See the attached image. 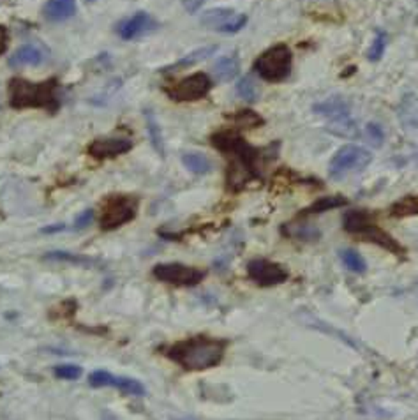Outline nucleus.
<instances>
[{
    "mask_svg": "<svg viewBox=\"0 0 418 420\" xmlns=\"http://www.w3.org/2000/svg\"><path fill=\"white\" fill-rule=\"evenodd\" d=\"M203 4H205V0H182L183 9H186L188 12H191V14L192 12L199 11Z\"/></svg>",
    "mask_w": 418,
    "mask_h": 420,
    "instance_id": "obj_34",
    "label": "nucleus"
},
{
    "mask_svg": "<svg viewBox=\"0 0 418 420\" xmlns=\"http://www.w3.org/2000/svg\"><path fill=\"white\" fill-rule=\"evenodd\" d=\"M315 112L323 117H327L328 120H334L337 119V117L350 115L351 108H350V103H348L344 97L335 96V97H328V99L323 101V103L315 104Z\"/></svg>",
    "mask_w": 418,
    "mask_h": 420,
    "instance_id": "obj_18",
    "label": "nucleus"
},
{
    "mask_svg": "<svg viewBox=\"0 0 418 420\" xmlns=\"http://www.w3.org/2000/svg\"><path fill=\"white\" fill-rule=\"evenodd\" d=\"M8 48V30L6 27H0V55Z\"/></svg>",
    "mask_w": 418,
    "mask_h": 420,
    "instance_id": "obj_35",
    "label": "nucleus"
},
{
    "mask_svg": "<svg viewBox=\"0 0 418 420\" xmlns=\"http://www.w3.org/2000/svg\"><path fill=\"white\" fill-rule=\"evenodd\" d=\"M327 129L332 132V134L341 138H357L360 134L359 126H357V122L353 120L351 113L350 115L337 117V119L334 120H328Z\"/></svg>",
    "mask_w": 418,
    "mask_h": 420,
    "instance_id": "obj_19",
    "label": "nucleus"
},
{
    "mask_svg": "<svg viewBox=\"0 0 418 420\" xmlns=\"http://www.w3.org/2000/svg\"><path fill=\"white\" fill-rule=\"evenodd\" d=\"M76 12V0H48L44 4L43 14L52 23L66 21Z\"/></svg>",
    "mask_w": 418,
    "mask_h": 420,
    "instance_id": "obj_15",
    "label": "nucleus"
},
{
    "mask_svg": "<svg viewBox=\"0 0 418 420\" xmlns=\"http://www.w3.org/2000/svg\"><path fill=\"white\" fill-rule=\"evenodd\" d=\"M43 62V52L36 44H25L12 53L8 64L11 68H25V66H39Z\"/></svg>",
    "mask_w": 418,
    "mask_h": 420,
    "instance_id": "obj_17",
    "label": "nucleus"
},
{
    "mask_svg": "<svg viewBox=\"0 0 418 420\" xmlns=\"http://www.w3.org/2000/svg\"><path fill=\"white\" fill-rule=\"evenodd\" d=\"M291 64H293V55L290 46L281 43L265 50L255 60V71L261 80L268 83H281L290 77Z\"/></svg>",
    "mask_w": 418,
    "mask_h": 420,
    "instance_id": "obj_5",
    "label": "nucleus"
},
{
    "mask_svg": "<svg viewBox=\"0 0 418 420\" xmlns=\"http://www.w3.org/2000/svg\"><path fill=\"white\" fill-rule=\"evenodd\" d=\"M399 120L401 126L410 131H418V97L413 94L404 96L401 101V108H399Z\"/></svg>",
    "mask_w": 418,
    "mask_h": 420,
    "instance_id": "obj_16",
    "label": "nucleus"
},
{
    "mask_svg": "<svg viewBox=\"0 0 418 420\" xmlns=\"http://www.w3.org/2000/svg\"><path fill=\"white\" fill-rule=\"evenodd\" d=\"M183 166L189 170V172L196 173V175H205V173L212 172V161L207 156L198 152H189L182 156Z\"/></svg>",
    "mask_w": 418,
    "mask_h": 420,
    "instance_id": "obj_22",
    "label": "nucleus"
},
{
    "mask_svg": "<svg viewBox=\"0 0 418 420\" xmlns=\"http://www.w3.org/2000/svg\"><path fill=\"white\" fill-rule=\"evenodd\" d=\"M201 25L215 32H223V34H235L239 30H242L247 25L249 18L247 14H240V12L231 11V9H208L201 14Z\"/></svg>",
    "mask_w": 418,
    "mask_h": 420,
    "instance_id": "obj_10",
    "label": "nucleus"
},
{
    "mask_svg": "<svg viewBox=\"0 0 418 420\" xmlns=\"http://www.w3.org/2000/svg\"><path fill=\"white\" fill-rule=\"evenodd\" d=\"M92 219H94V210H92V208H88V210H85V212H81L80 216L76 217L74 228L76 230L85 228V226H88V224L92 223Z\"/></svg>",
    "mask_w": 418,
    "mask_h": 420,
    "instance_id": "obj_33",
    "label": "nucleus"
},
{
    "mask_svg": "<svg viewBox=\"0 0 418 420\" xmlns=\"http://www.w3.org/2000/svg\"><path fill=\"white\" fill-rule=\"evenodd\" d=\"M344 230L351 235L360 237L362 240L372 242V244L379 246V248L386 249L388 252H394L397 257L404 254V248L399 244L397 240L390 235L388 232L379 226L367 210H350L344 216Z\"/></svg>",
    "mask_w": 418,
    "mask_h": 420,
    "instance_id": "obj_4",
    "label": "nucleus"
},
{
    "mask_svg": "<svg viewBox=\"0 0 418 420\" xmlns=\"http://www.w3.org/2000/svg\"><path fill=\"white\" fill-rule=\"evenodd\" d=\"M366 138L369 140L370 145L375 147H381L383 140H385V132H383V128L379 124H375V122H369L366 126V131H364Z\"/></svg>",
    "mask_w": 418,
    "mask_h": 420,
    "instance_id": "obj_31",
    "label": "nucleus"
},
{
    "mask_svg": "<svg viewBox=\"0 0 418 420\" xmlns=\"http://www.w3.org/2000/svg\"><path fill=\"white\" fill-rule=\"evenodd\" d=\"M9 101L17 110L21 108H46L55 112L59 108L57 101V80L34 83V81L12 78L9 81Z\"/></svg>",
    "mask_w": 418,
    "mask_h": 420,
    "instance_id": "obj_3",
    "label": "nucleus"
},
{
    "mask_svg": "<svg viewBox=\"0 0 418 420\" xmlns=\"http://www.w3.org/2000/svg\"><path fill=\"white\" fill-rule=\"evenodd\" d=\"M55 377L60 380H78L81 377V368L74 364H62L55 368Z\"/></svg>",
    "mask_w": 418,
    "mask_h": 420,
    "instance_id": "obj_32",
    "label": "nucleus"
},
{
    "mask_svg": "<svg viewBox=\"0 0 418 420\" xmlns=\"http://www.w3.org/2000/svg\"><path fill=\"white\" fill-rule=\"evenodd\" d=\"M212 145L219 148L221 152L226 154L231 159L228 168V188L231 191H240L249 180L256 179V164L259 159V150L249 147L235 131H221L212 137Z\"/></svg>",
    "mask_w": 418,
    "mask_h": 420,
    "instance_id": "obj_1",
    "label": "nucleus"
},
{
    "mask_svg": "<svg viewBox=\"0 0 418 420\" xmlns=\"http://www.w3.org/2000/svg\"><path fill=\"white\" fill-rule=\"evenodd\" d=\"M145 120H147V131L150 137L152 147L156 148L159 156H164V141H163V132H161L159 124H157L156 115L150 110H145Z\"/></svg>",
    "mask_w": 418,
    "mask_h": 420,
    "instance_id": "obj_24",
    "label": "nucleus"
},
{
    "mask_svg": "<svg viewBox=\"0 0 418 420\" xmlns=\"http://www.w3.org/2000/svg\"><path fill=\"white\" fill-rule=\"evenodd\" d=\"M64 230V224H53V226H48V228H43V233H57Z\"/></svg>",
    "mask_w": 418,
    "mask_h": 420,
    "instance_id": "obj_36",
    "label": "nucleus"
},
{
    "mask_svg": "<svg viewBox=\"0 0 418 420\" xmlns=\"http://www.w3.org/2000/svg\"><path fill=\"white\" fill-rule=\"evenodd\" d=\"M372 154L367 148L359 147V145H344L334 154L330 161V177L339 180L344 177L357 173L369 166L372 161Z\"/></svg>",
    "mask_w": 418,
    "mask_h": 420,
    "instance_id": "obj_7",
    "label": "nucleus"
},
{
    "mask_svg": "<svg viewBox=\"0 0 418 420\" xmlns=\"http://www.w3.org/2000/svg\"><path fill=\"white\" fill-rule=\"evenodd\" d=\"M341 260H343L344 267L355 274H364L367 270L366 260L360 257L359 252L353 251V249H344V251H341Z\"/></svg>",
    "mask_w": 418,
    "mask_h": 420,
    "instance_id": "obj_26",
    "label": "nucleus"
},
{
    "mask_svg": "<svg viewBox=\"0 0 418 420\" xmlns=\"http://www.w3.org/2000/svg\"><path fill=\"white\" fill-rule=\"evenodd\" d=\"M240 62L235 55H228L219 59L214 64V74L219 81H231L239 74Z\"/></svg>",
    "mask_w": 418,
    "mask_h": 420,
    "instance_id": "obj_21",
    "label": "nucleus"
},
{
    "mask_svg": "<svg viewBox=\"0 0 418 420\" xmlns=\"http://www.w3.org/2000/svg\"><path fill=\"white\" fill-rule=\"evenodd\" d=\"M226 346L228 343L223 339L196 336L170 346L166 350V355L188 371H203L219 364L226 352Z\"/></svg>",
    "mask_w": 418,
    "mask_h": 420,
    "instance_id": "obj_2",
    "label": "nucleus"
},
{
    "mask_svg": "<svg viewBox=\"0 0 418 420\" xmlns=\"http://www.w3.org/2000/svg\"><path fill=\"white\" fill-rule=\"evenodd\" d=\"M233 122L240 128H258L263 124V119L252 110H240L237 115H233Z\"/></svg>",
    "mask_w": 418,
    "mask_h": 420,
    "instance_id": "obj_30",
    "label": "nucleus"
},
{
    "mask_svg": "<svg viewBox=\"0 0 418 420\" xmlns=\"http://www.w3.org/2000/svg\"><path fill=\"white\" fill-rule=\"evenodd\" d=\"M85 2H96V0H85Z\"/></svg>",
    "mask_w": 418,
    "mask_h": 420,
    "instance_id": "obj_37",
    "label": "nucleus"
},
{
    "mask_svg": "<svg viewBox=\"0 0 418 420\" xmlns=\"http://www.w3.org/2000/svg\"><path fill=\"white\" fill-rule=\"evenodd\" d=\"M136 208H138V200L126 194H112L104 200L103 208H101L99 224L104 232L120 228L122 224H128L129 221L135 219Z\"/></svg>",
    "mask_w": 418,
    "mask_h": 420,
    "instance_id": "obj_6",
    "label": "nucleus"
},
{
    "mask_svg": "<svg viewBox=\"0 0 418 420\" xmlns=\"http://www.w3.org/2000/svg\"><path fill=\"white\" fill-rule=\"evenodd\" d=\"M131 148L132 141L128 138H97L88 145V154L97 159H106L129 152Z\"/></svg>",
    "mask_w": 418,
    "mask_h": 420,
    "instance_id": "obj_13",
    "label": "nucleus"
},
{
    "mask_svg": "<svg viewBox=\"0 0 418 420\" xmlns=\"http://www.w3.org/2000/svg\"><path fill=\"white\" fill-rule=\"evenodd\" d=\"M88 383L96 388L115 387L119 388L120 392L128 394V396H145V387L139 383L138 380H132V378H126V377H115V374L106 371L90 372Z\"/></svg>",
    "mask_w": 418,
    "mask_h": 420,
    "instance_id": "obj_12",
    "label": "nucleus"
},
{
    "mask_svg": "<svg viewBox=\"0 0 418 420\" xmlns=\"http://www.w3.org/2000/svg\"><path fill=\"white\" fill-rule=\"evenodd\" d=\"M156 28V21L152 20L145 11H138L132 18L119 25L117 32L123 41H132L139 36H145Z\"/></svg>",
    "mask_w": 418,
    "mask_h": 420,
    "instance_id": "obj_14",
    "label": "nucleus"
},
{
    "mask_svg": "<svg viewBox=\"0 0 418 420\" xmlns=\"http://www.w3.org/2000/svg\"><path fill=\"white\" fill-rule=\"evenodd\" d=\"M237 94H239L242 99L249 101V103H255V101L258 99V94H259L258 85H256L255 78L249 77V74H247V77H243L242 80L237 83Z\"/></svg>",
    "mask_w": 418,
    "mask_h": 420,
    "instance_id": "obj_27",
    "label": "nucleus"
},
{
    "mask_svg": "<svg viewBox=\"0 0 418 420\" xmlns=\"http://www.w3.org/2000/svg\"><path fill=\"white\" fill-rule=\"evenodd\" d=\"M212 78L205 72H195L191 77L182 78L177 83L164 87V92L173 101H198L203 99L212 90Z\"/></svg>",
    "mask_w": 418,
    "mask_h": 420,
    "instance_id": "obj_8",
    "label": "nucleus"
},
{
    "mask_svg": "<svg viewBox=\"0 0 418 420\" xmlns=\"http://www.w3.org/2000/svg\"><path fill=\"white\" fill-rule=\"evenodd\" d=\"M46 261H59V263H72V265H92L94 260L81 254H74V252L68 251H52L48 254H44Z\"/></svg>",
    "mask_w": 418,
    "mask_h": 420,
    "instance_id": "obj_25",
    "label": "nucleus"
},
{
    "mask_svg": "<svg viewBox=\"0 0 418 420\" xmlns=\"http://www.w3.org/2000/svg\"><path fill=\"white\" fill-rule=\"evenodd\" d=\"M344 205H348V200L344 197H325L315 201L311 207H307L300 216H315V214H323L327 212V210L344 207Z\"/></svg>",
    "mask_w": 418,
    "mask_h": 420,
    "instance_id": "obj_23",
    "label": "nucleus"
},
{
    "mask_svg": "<svg viewBox=\"0 0 418 420\" xmlns=\"http://www.w3.org/2000/svg\"><path fill=\"white\" fill-rule=\"evenodd\" d=\"M386 43H388V36H386L383 30H378L375 41L370 44L369 52H367V59H369L370 62H378V60H381L383 53H385L386 48Z\"/></svg>",
    "mask_w": 418,
    "mask_h": 420,
    "instance_id": "obj_29",
    "label": "nucleus"
},
{
    "mask_svg": "<svg viewBox=\"0 0 418 420\" xmlns=\"http://www.w3.org/2000/svg\"><path fill=\"white\" fill-rule=\"evenodd\" d=\"M215 52H217V46H215V44H210V46H203V48H198V50H195V52L188 53L186 57H182L180 60H177L175 64L164 68L163 71H177V69H180V68H189V66H196V64H199V62H203V60L208 59L210 55H214Z\"/></svg>",
    "mask_w": 418,
    "mask_h": 420,
    "instance_id": "obj_20",
    "label": "nucleus"
},
{
    "mask_svg": "<svg viewBox=\"0 0 418 420\" xmlns=\"http://www.w3.org/2000/svg\"><path fill=\"white\" fill-rule=\"evenodd\" d=\"M247 276L259 286H275L290 277V272L283 265L268 260H251L247 263Z\"/></svg>",
    "mask_w": 418,
    "mask_h": 420,
    "instance_id": "obj_11",
    "label": "nucleus"
},
{
    "mask_svg": "<svg viewBox=\"0 0 418 420\" xmlns=\"http://www.w3.org/2000/svg\"><path fill=\"white\" fill-rule=\"evenodd\" d=\"M418 214V200L415 197H406L392 205V216L406 217Z\"/></svg>",
    "mask_w": 418,
    "mask_h": 420,
    "instance_id": "obj_28",
    "label": "nucleus"
},
{
    "mask_svg": "<svg viewBox=\"0 0 418 420\" xmlns=\"http://www.w3.org/2000/svg\"><path fill=\"white\" fill-rule=\"evenodd\" d=\"M152 274L156 279L168 284H177V286H195L207 276V272L201 268L183 263H159L154 267Z\"/></svg>",
    "mask_w": 418,
    "mask_h": 420,
    "instance_id": "obj_9",
    "label": "nucleus"
}]
</instances>
